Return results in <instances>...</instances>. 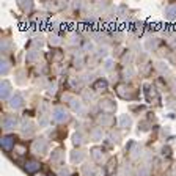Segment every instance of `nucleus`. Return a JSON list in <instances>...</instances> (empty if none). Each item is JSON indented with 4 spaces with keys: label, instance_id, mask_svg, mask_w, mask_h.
Here are the masks:
<instances>
[{
    "label": "nucleus",
    "instance_id": "f03ea898",
    "mask_svg": "<svg viewBox=\"0 0 176 176\" xmlns=\"http://www.w3.org/2000/svg\"><path fill=\"white\" fill-rule=\"evenodd\" d=\"M16 126V118L14 116H5L3 118V127L5 129H13Z\"/></svg>",
    "mask_w": 176,
    "mask_h": 176
},
{
    "label": "nucleus",
    "instance_id": "9d476101",
    "mask_svg": "<svg viewBox=\"0 0 176 176\" xmlns=\"http://www.w3.org/2000/svg\"><path fill=\"white\" fill-rule=\"evenodd\" d=\"M2 71H3V72L8 71V66H6V63H5V61H3V69H2Z\"/></svg>",
    "mask_w": 176,
    "mask_h": 176
},
{
    "label": "nucleus",
    "instance_id": "1a4fd4ad",
    "mask_svg": "<svg viewBox=\"0 0 176 176\" xmlns=\"http://www.w3.org/2000/svg\"><path fill=\"white\" fill-rule=\"evenodd\" d=\"M105 85H107V83H105V82H102V80H99L96 87H98V88H101V87H102V88H105Z\"/></svg>",
    "mask_w": 176,
    "mask_h": 176
},
{
    "label": "nucleus",
    "instance_id": "423d86ee",
    "mask_svg": "<svg viewBox=\"0 0 176 176\" xmlns=\"http://www.w3.org/2000/svg\"><path fill=\"white\" fill-rule=\"evenodd\" d=\"M2 98H6L8 93H10V85H8V82H3V85H2Z\"/></svg>",
    "mask_w": 176,
    "mask_h": 176
},
{
    "label": "nucleus",
    "instance_id": "7ed1b4c3",
    "mask_svg": "<svg viewBox=\"0 0 176 176\" xmlns=\"http://www.w3.org/2000/svg\"><path fill=\"white\" fill-rule=\"evenodd\" d=\"M25 168H27V171L35 173V171H38V170H40V164H38V162H35V160H29V162L25 164Z\"/></svg>",
    "mask_w": 176,
    "mask_h": 176
},
{
    "label": "nucleus",
    "instance_id": "f257e3e1",
    "mask_svg": "<svg viewBox=\"0 0 176 176\" xmlns=\"http://www.w3.org/2000/svg\"><path fill=\"white\" fill-rule=\"evenodd\" d=\"M66 118H68V115L63 109H55L53 110V119L55 121H64Z\"/></svg>",
    "mask_w": 176,
    "mask_h": 176
},
{
    "label": "nucleus",
    "instance_id": "39448f33",
    "mask_svg": "<svg viewBox=\"0 0 176 176\" xmlns=\"http://www.w3.org/2000/svg\"><path fill=\"white\" fill-rule=\"evenodd\" d=\"M11 105L13 107H21L22 105V99H21V96H16V98H13V101H11Z\"/></svg>",
    "mask_w": 176,
    "mask_h": 176
},
{
    "label": "nucleus",
    "instance_id": "20e7f679",
    "mask_svg": "<svg viewBox=\"0 0 176 176\" xmlns=\"http://www.w3.org/2000/svg\"><path fill=\"white\" fill-rule=\"evenodd\" d=\"M13 143H14L13 137H5V138H2V146L5 148V150H10V148L13 146Z\"/></svg>",
    "mask_w": 176,
    "mask_h": 176
},
{
    "label": "nucleus",
    "instance_id": "6e6552de",
    "mask_svg": "<svg viewBox=\"0 0 176 176\" xmlns=\"http://www.w3.org/2000/svg\"><path fill=\"white\" fill-rule=\"evenodd\" d=\"M167 14H168V17H174L176 16V8H170V10L167 11Z\"/></svg>",
    "mask_w": 176,
    "mask_h": 176
},
{
    "label": "nucleus",
    "instance_id": "0eeeda50",
    "mask_svg": "<svg viewBox=\"0 0 176 176\" xmlns=\"http://www.w3.org/2000/svg\"><path fill=\"white\" fill-rule=\"evenodd\" d=\"M46 148H47V143H46L44 140H41V142H38V143H36V150H40V151H44Z\"/></svg>",
    "mask_w": 176,
    "mask_h": 176
}]
</instances>
